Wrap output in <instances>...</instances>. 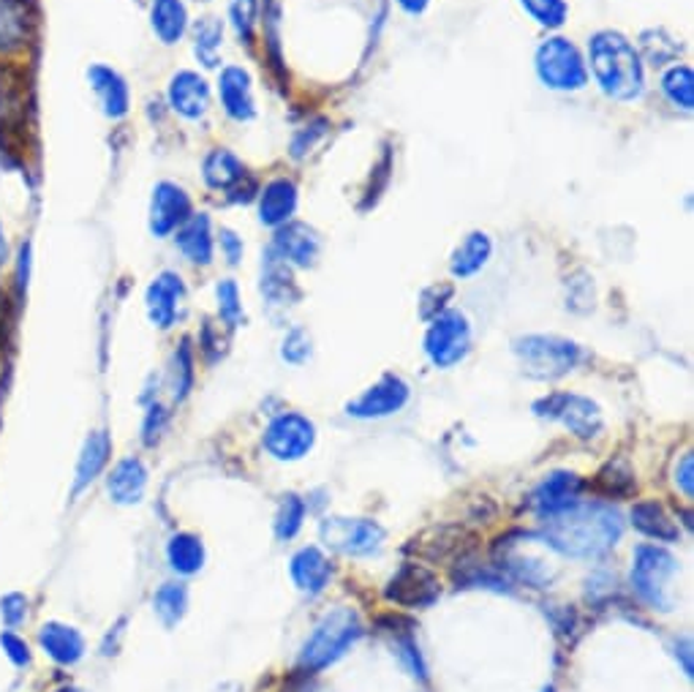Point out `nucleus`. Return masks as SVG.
I'll list each match as a JSON object with an SVG mask.
<instances>
[{"instance_id": "nucleus-53", "label": "nucleus", "mask_w": 694, "mask_h": 692, "mask_svg": "<svg viewBox=\"0 0 694 692\" xmlns=\"http://www.w3.org/2000/svg\"><path fill=\"white\" fill-rule=\"evenodd\" d=\"M58 692H82V690H77V688H60Z\"/></svg>"}, {"instance_id": "nucleus-4", "label": "nucleus", "mask_w": 694, "mask_h": 692, "mask_svg": "<svg viewBox=\"0 0 694 692\" xmlns=\"http://www.w3.org/2000/svg\"><path fill=\"white\" fill-rule=\"evenodd\" d=\"M534 69L542 86L555 93H577L589 86L583 52L577 50L575 41L564 36H551L536 47Z\"/></svg>"}, {"instance_id": "nucleus-27", "label": "nucleus", "mask_w": 694, "mask_h": 692, "mask_svg": "<svg viewBox=\"0 0 694 692\" xmlns=\"http://www.w3.org/2000/svg\"><path fill=\"white\" fill-rule=\"evenodd\" d=\"M107 491L114 504L142 502L144 491H148V467L139 459H123L107 478Z\"/></svg>"}, {"instance_id": "nucleus-34", "label": "nucleus", "mask_w": 694, "mask_h": 692, "mask_svg": "<svg viewBox=\"0 0 694 692\" xmlns=\"http://www.w3.org/2000/svg\"><path fill=\"white\" fill-rule=\"evenodd\" d=\"M191 41H194V56L204 69H215L221 63L223 44V22L219 17H199L191 28Z\"/></svg>"}, {"instance_id": "nucleus-11", "label": "nucleus", "mask_w": 694, "mask_h": 692, "mask_svg": "<svg viewBox=\"0 0 694 692\" xmlns=\"http://www.w3.org/2000/svg\"><path fill=\"white\" fill-rule=\"evenodd\" d=\"M324 543L346 556H368L384 543V529L368 519H328L319 526Z\"/></svg>"}, {"instance_id": "nucleus-19", "label": "nucleus", "mask_w": 694, "mask_h": 692, "mask_svg": "<svg viewBox=\"0 0 694 692\" xmlns=\"http://www.w3.org/2000/svg\"><path fill=\"white\" fill-rule=\"evenodd\" d=\"M88 82L93 88L95 99H99L101 112L112 120H123L131 110V90L123 74L110 69L104 63H93L88 69Z\"/></svg>"}, {"instance_id": "nucleus-1", "label": "nucleus", "mask_w": 694, "mask_h": 692, "mask_svg": "<svg viewBox=\"0 0 694 692\" xmlns=\"http://www.w3.org/2000/svg\"><path fill=\"white\" fill-rule=\"evenodd\" d=\"M624 534V521L613 508L600 502H575L542 519V538L564 556H600Z\"/></svg>"}, {"instance_id": "nucleus-33", "label": "nucleus", "mask_w": 694, "mask_h": 692, "mask_svg": "<svg viewBox=\"0 0 694 692\" xmlns=\"http://www.w3.org/2000/svg\"><path fill=\"white\" fill-rule=\"evenodd\" d=\"M591 489L605 499H630V497H635L637 480L630 463L618 459V461H607L605 467L596 472Z\"/></svg>"}, {"instance_id": "nucleus-48", "label": "nucleus", "mask_w": 694, "mask_h": 692, "mask_svg": "<svg viewBox=\"0 0 694 692\" xmlns=\"http://www.w3.org/2000/svg\"><path fill=\"white\" fill-rule=\"evenodd\" d=\"M328 134V120H316V123L305 126L303 131H298V137L292 140V156L294 159H303L308 150L313 148L322 137Z\"/></svg>"}, {"instance_id": "nucleus-45", "label": "nucleus", "mask_w": 694, "mask_h": 692, "mask_svg": "<svg viewBox=\"0 0 694 692\" xmlns=\"http://www.w3.org/2000/svg\"><path fill=\"white\" fill-rule=\"evenodd\" d=\"M0 616H3L6 630H17L28 619V598L20 592H9L0 600Z\"/></svg>"}, {"instance_id": "nucleus-8", "label": "nucleus", "mask_w": 694, "mask_h": 692, "mask_svg": "<svg viewBox=\"0 0 694 692\" xmlns=\"http://www.w3.org/2000/svg\"><path fill=\"white\" fill-rule=\"evenodd\" d=\"M534 412L540 418L547 420H559L570 429L575 437L581 439H591L602 431V412L600 407L594 404L591 399H583V395L575 393H553L545 395L542 401H536Z\"/></svg>"}, {"instance_id": "nucleus-15", "label": "nucleus", "mask_w": 694, "mask_h": 692, "mask_svg": "<svg viewBox=\"0 0 694 692\" xmlns=\"http://www.w3.org/2000/svg\"><path fill=\"white\" fill-rule=\"evenodd\" d=\"M185 298V284L180 273L174 270H164L150 281L148 292H144V309H148V319L159 330H169L178 322L180 303Z\"/></svg>"}, {"instance_id": "nucleus-9", "label": "nucleus", "mask_w": 694, "mask_h": 692, "mask_svg": "<svg viewBox=\"0 0 694 692\" xmlns=\"http://www.w3.org/2000/svg\"><path fill=\"white\" fill-rule=\"evenodd\" d=\"M313 442H316V429L298 412L278 414L264 429V448L278 461H300L311 453Z\"/></svg>"}, {"instance_id": "nucleus-2", "label": "nucleus", "mask_w": 694, "mask_h": 692, "mask_svg": "<svg viewBox=\"0 0 694 692\" xmlns=\"http://www.w3.org/2000/svg\"><path fill=\"white\" fill-rule=\"evenodd\" d=\"M596 86L607 99L637 101L645 90V69L637 47L621 30H596L589 39V63Z\"/></svg>"}, {"instance_id": "nucleus-17", "label": "nucleus", "mask_w": 694, "mask_h": 692, "mask_svg": "<svg viewBox=\"0 0 694 692\" xmlns=\"http://www.w3.org/2000/svg\"><path fill=\"white\" fill-rule=\"evenodd\" d=\"M219 101L229 118L238 123H251L257 118L253 80L243 66H223L219 74Z\"/></svg>"}, {"instance_id": "nucleus-43", "label": "nucleus", "mask_w": 694, "mask_h": 692, "mask_svg": "<svg viewBox=\"0 0 694 692\" xmlns=\"http://www.w3.org/2000/svg\"><path fill=\"white\" fill-rule=\"evenodd\" d=\"M215 298H219V317L229 328H238L243 322V303H240V289L232 279H223L215 287Z\"/></svg>"}, {"instance_id": "nucleus-40", "label": "nucleus", "mask_w": 694, "mask_h": 692, "mask_svg": "<svg viewBox=\"0 0 694 692\" xmlns=\"http://www.w3.org/2000/svg\"><path fill=\"white\" fill-rule=\"evenodd\" d=\"M191 388H194V352H191L189 341L178 347L172 360V395L174 401H185L189 399Z\"/></svg>"}, {"instance_id": "nucleus-21", "label": "nucleus", "mask_w": 694, "mask_h": 692, "mask_svg": "<svg viewBox=\"0 0 694 692\" xmlns=\"http://www.w3.org/2000/svg\"><path fill=\"white\" fill-rule=\"evenodd\" d=\"M298 185L289 178H275L259 191V221L270 230H278L286 221H292L294 210H298Z\"/></svg>"}, {"instance_id": "nucleus-24", "label": "nucleus", "mask_w": 694, "mask_h": 692, "mask_svg": "<svg viewBox=\"0 0 694 692\" xmlns=\"http://www.w3.org/2000/svg\"><path fill=\"white\" fill-rule=\"evenodd\" d=\"M581 491H583V480L577 478V474L555 472L540 485V489L534 491L531 504H534V510L540 513V519H545V515H553V513H559V510L575 504L577 497H581Z\"/></svg>"}, {"instance_id": "nucleus-18", "label": "nucleus", "mask_w": 694, "mask_h": 692, "mask_svg": "<svg viewBox=\"0 0 694 692\" xmlns=\"http://www.w3.org/2000/svg\"><path fill=\"white\" fill-rule=\"evenodd\" d=\"M36 30L33 0H0V56L26 50Z\"/></svg>"}, {"instance_id": "nucleus-6", "label": "nucleus", "mask_w": 694, "mask_h": 692, "mask_svg": "<svg viewBox=\"0 0 694 692\" xmlns=\"http://www.w3.org/2000/svg\"><path fill=\"white\" fill-rule=\"evenodd\" d=\"M472 349V324L466 314L455 309H444L442 314L431 319L425 333V354L436 369H452L466 360Z\"/></svg>"}, {"instance_id": "nucleus-35", "label": "nucleus", "mask_w": 694, "mask_h": 692, "mask_svg": "<svg viewBox=\"0 0 694 692\" xmlns=\"http://www.w3.org/2000/svg\"><path fill=\"white\" fill-rule=\"evenodd\" d=\"M167 559L169 568L180 575H194L202 570L204 564V545L197 534L180 532L172 534V540L167 543Z\"/></svg>"}, {"instance_id": "nucleus-55", "label": "nucleus", "mask_w": 694, "mask_h": 692, "mask_svg": "<svg viewBox=\"0 0 694 692\" xmlns=\"http://www.w3.org/2000/svg\"><path fill=\"white\" fill-rule=\"evenodd\" d=\"M547 692H553V690H547Z\"/></svg>"}, {"instance_id": "nucleus-14", "label": "nucleus", "mask_w": 694, "mask_h": 692, "mask_svg": "<svg viewBox=\"0 0 694 692\" xmlns=\"http://www.w3.org/2000/svg\"><path fill=\"white\" fill-rule=\"evenodd\" d=\"M167 101L174 116L183 120H202L210 110V86L199 71L180 69L167 86Z\"/></svg>"}, {"instance_id": "nucleus-5", "label": "nucleus", "mask_w": 694, "mask_h": 692, "mask_svg": "<svg viewBox=\"0 0 694 692\" xmlns=\"http://www.w3.org/2000/svg\"><path fill=\"white\" fill-rule=\"evenodd\" d=\"M360 635L362 624L358 613H354L352 608H335L333 613H328V616L319 622L313 635L308 638L303 654H300V668L308 673L322 671V668L335 663Z\"/></svg>"}, {"instance_id": "nucleus-13", "label": "nucleus", "mask_w": 694, "mask_h": 692, "mask_svg": "<svg viewBox=\"0 0 694 692\" xmlns=\"http://www.w3.org/2000/svg\"><path fill=\"white\" fill-rule=\"evenodd\" d=\"M409 395H412V388H409L401 377L384 374L376 384L362 390L358 399L349 401L346 414L360 420L390 418V414L401 412V409L409 404Z\"/></svg>"}, {"instance_id": "nucleus-28", "label": "nucleus", "mask_w": 694, "mask_h": 692, "mask_svg": "<svg viewBox=\"0 0 694 692\" xmlns=\"http://www.w3.org/2000/svg\"><path fill=\"white\" fill-rule=\"evenodd\" d=\"M493 254V240L487 232H469L461 243L455 245L450 257V270L455 279H472L485 268Z\"/></svg>"}, {"instance_id": "nucleus-16", "label": "nucleus", "mask_w": 694, "mask_h": 692, "mask_svg": "<svg viewBox=\"0 0 694 692\" xmlns=\"http://www.w3.org/2000/svg\"><path fill=\"white\" fill-rule=\"evenodd\" d=\"M270 249L292 268H313L322 251V240H319V232L303 221H286L275 230Z\"/></svg>"}, {"instance_id": "nucleus-7", "label": "nucleus", "mask_w": 694, "mask_h": 692, "mask_svg": "<svg viewBox=\"0 0 694 692\" xmlns=\"http://www.w3.org/2000/svg\"><path fill=\"white\" fill-rule=\"evenodd\" d=\"M678 573V562L673 553L660 549V545H640L635 551V564H632V583L635 592L648 605L670 611V581Z\"/></svg>"}, {"instance_id": "nucleus-41", "label": "nucleus", "mask_w": 694, "mask_h": 692, "mask_svg": "<svg viewBox=\"0 0 694 692\" xmlns=\"http://www.w3.org/2000/svg\"><path fill=\"white\" fill-rule=\"evenodd\" d=\"M259 20V0H229V22L240 44H253Z\"/></svg>"}, {"instance_id": "nucleus-31", "label": "nucleus", "mask_w": 694, "mask_h": 692, "mask_svg": "<svg viewBox=\"0 0 694 692\" xmlns=\"http://www.w3.org/2000/svg\"><path fill=\"white\" fill-rule=\"evenodd\" d=\"M333 575V564L319 549H303L294 553L292 559V578L300 586V592L305 594H319L324 592V586L330 583Z\"/></svg>"}, {"instance_id": "nucleus-50", "label": "nucleus", "mask_w": 694, "mask_h": 692, "mask_svg": "<svg viewBox=\"0 0 694 692\" xmlns=\"http://www.w3.org/2000/svg\"><path fill=\"white\" fill-rule=\"evenodd\" d=\"M692 467H694L692 453H686L684 459H681L678 467H675V485H678L681 493H684L686 499H692V497H694V474H692Z\"/></svg>"}, {"instance_id": "nucleus-54", "label": "nucleus", "mask_w": 694, "mask_h": 692, "mask_svg": "<svg viewBox=\"0 0 694 692\" xmlns=\"http://www.w3.org/2000/svg\"><path fill=\"white\" fill-rule=\"evenodd\" d=\"M199 3H208V0H199Z\"/></svg>"}, {"instance_id": "nucleus-30", "label": "nucleus", "mask_w": 694, "mask_h": 692, "mask_svg": "<svg viewBox=\"0 0 694 692\" xmlns=\"http://www.w3.org/2000/svg\"><path fill=\"white\" fill-rule=\"evenodd\" d=\"M150 26L161 44L172 47L189 33V9L183 0H153L150 3Z\"/></svg>"}, {"instance_id": "nucleus-29", "label": "nucleus", "mask_w": 694, "mask_h": 692, "mask_svg": "<svg viewBox=\"0 0 694 692\" xmlns=\"http://www.w3.org/2000/svg\"><path fill=\"white\" fill-rule=\"evenodd\" d=\"M204 185L213 191H232L234 185L243 183L245 164L229 148H213L202 161Z\"/></svg>"}, {"instance_id": "nucleus-49", "label": "nucleus", "mask_w": 694, "mask_h": 692, "mask_svg": "<svg viewBox=\"0 0 694 692\" xmlns=\"http://www.w3.org/2000/svg\"><path fill=\"white\" fill-rule=\"evenodd\" d=\"M219 245H221V254L227 257L229 264H240V260H243V238H240L238 232L229 230V227H221L219 230Z\"/></svg>"}, {"instance_id": "nucleus-12", "label": "nucleus", "mask_w": 694, "mask_h": 692, "mask_svg": "<svg viewBox=\"0 0 694 692\" xmlns=\"http://www.w3.org/2000/svg\"><path fill=\"white\" fill-rule=\"evenodd\" d=\"M442 594L439 578L425 568V564L406 562L384 586V598L401 608H428Z\"/></svg>"}, {"instance_id": "nucleus-47", "label": "nucleus", "mask_w": 694, "mask_h": 692, "mask_svg": "<svg viewBox=\"0 0 694 692\" xmlns=\"http://www.w3.org/2000/svg\"><path fill=\"white\" fill-rule=\"evenodd\" d=\"M0 649H3L6 658L11 660L14 668L30 665V646L26 643V638L11 633V630H3V633H0Z\"/></svg>"}, {"instance_id": "nucleus-51", "label": "nucleus", "mask_w": 694, "mask_h": 692, "mask_svg": "<svg viewBox=\"0 0 694 692\" xmlns=\"http://www.w3.org/2000/svg\"><path fill=\"white\" fill-rule=\"evenodd\" d=\"M398 6H401L409 17H422L428 11V6H431V0H398Z\"/></svg>"}, {"instance_id": "nucleus-3", "label": "nucleus", "mask_w": 694, "mask_h": 692, "mask_svg": "<svg viewBox=\"0 0 694 692\" xmlns=\"http://www.w3.org/2000/svg\"><path fill=\"white\" fill-rule=\"evenodd\" d=\"M512 352L521 360L523 374L540 382L566 377L583 360V349L561 335H526L512 344Z\"/></svg>"}, {"instance_id": "nucleus-20", "label": "nucleus", "mask_w": 694, "mask_h": 692, "mask_svg": "<svg viewBox=\"0 0 694 692\" xmlns=\"http://www.w3.org/2000/svg\"><path fill=\"white\" fill-rule=\"evenodd\" d=\"M259 289H262L264 300L270 305H283V309L303 298L298 281H294L292 264L283 262L273 249L262 254V281H259Z\"/></svg>"}, {"instance_id": "nucleus-26", "label": "nucleus", "mask_w": 694, "mask_h": 692, "mask_svg": "<svg viewBox=\"0 0 694 692\" xmlns=\"http://www.w3.org/2000/svg\"><path fill=\"white\" fill-rule=\"evenodd\" d=\"M469 538H472V534L463 532L461 526L431 529V532H425L422 538H414L409 551H414L420 559H428V562H450V559L461 556L463 549L469 545L463 543V540Z\"/></svg>"}, {"instance_id": "nucleus-37", "label": "nucleus", "mask_w": 694, "mask_h": 692, "mask_svg": "<svg viewBox=\"0 0 694 692\" xmlns=\"http://www.w3.org/2000/svg\"><path fill=\"white\" fill-rule=\"evenodd\" d=\"M662 93L673 107L678 110L692 112L694 107V74H692V66L686 63H675L670 66L662 77Z\"/></svg>"}, {"instance_id": "nucleus-23", "label": "nucleus", "mask_w": 694, "mask_h": 692, "mask_svg": "<svg viewBox=\"0 0 694 692\" xmlns=\"http://www.w3.org/2000/svg\"><path fill=\"white\" fill-rule=\"evenodd\" d=\"M39 646L52 663L71 668L84 658V638L80 630L63 622H47L39 630Z\"/></svg>"}, {"instance_id": "nucleus-46", "label": "nucleus", "mask_w": 694, "mask_h": 692, "mask_svg": "<svg viewBox=\"0 0 694 692\" xmlns=\"http://www.w3.org/2000/svg\"><path fill=\"white\" fill-rule=\"evenodd\" d=\"M167 423H169V412L161 404H150L148 407V414H144V425H142V442L148 444V448H155L161 439V433L167 431Z\"/></svg>"}, {"instance_id": "nucleus-32", "label": "nucleus", "mask_w": 694, "mask_h": 692, "mask_svg": "<svg viewBox=\"0 0 694 692\" xmlns=\"http://www.w3.org/2000/svg\"><path fill=\"white\" fill-rule=\"evenodd\" d=\"M632 523H635L637 532H643L651 540H660V543H675L681 538V529L654 499H643L632 508Z\"/></svg>"}, {"instance_id": "nucleus-22", "label": "nucleus", "mask_w": 694, "mask_h": 692, "mask_svg": "<svg viewBox=\"0 0 694 692\" xmlns=\"http://www.w3.org/2000/svg\"><path fill=\"white\" fill-rule=\"evenodd\" d=\"M174 245L191 264H210L215 257L213 221L208 213H191V219L174 232Z\"/></svg>"}, {"instance_id": "nucleus-38", "label": "nucleus", "mask_w": 694, "mask_h": 692, "mask_svg": "<svg viewBox=\"0 0 694 692\" xmlns=\"http://www.w3.org/2000/svg\"><path fill=\"white\" fill-rule=\"evenodd\" d=\"M153 605L155 613L161 616V622H164L167 628H174V624L185 616V611H189V589H185L183 583H164V586L155 592Z\"/></svg>"}, {"instance_id": "nucleus-25", "label": "nucleus", "mask_w": 694, "mask_h": 692, "mask_svg": "<svg viewBox=\"0 0 694 692\" xmlns=\"http://www.w3.org/2000/svg\"><path fill=\"white\" fill-rule=\"evenodd\" d=\"M112 455V439L107 431H93L82 444L80 461H77V474L74 485H71V497H80V493L99 478L107 469Z\"/></svg>"}, {"instance_id": "nucleus-42", "label": "nucleus", "mask_w": 694, "mask_h": 692, "mask_svg": "<svg viewBox=\"0 0 694 692\" xmlns=\"http://www.w3.org/2000/svg\"><path fill=\"white\" fill-rule=\"evenodd\" d=\"M303 519H305V502H303V499L294 497V493L283 497L281 510H278V515H275V534H278V540H292L294 534L300 532V526H303Z\"/></svg>"}, {"instance_id": "nucleus-10", "label": "nucleus", "mask_w": 694, "mask_h": 692, "mask_svg": "<svg viewBox=\"0 0 694 692\" xmlns=\"http://www.w3.org/2000/svg\"><path fill=\"white\" fill-rule=\"evenodd\" d=\"M191 213H194V202L183 185L172 180H161L153 185L148 210V227L153 238H172L191 219Z\"/></svg>"}, {"instance_id": "nucleus-39", "label": "nucleus", "mask_w": 694, "mask_h": 692, "mask_svg": "<svg viewBox=\"0 0 694 692\" xmlns=\"http://www.w3.org/2000/svg\"><path fill=\"white\" fill-rule=\"evenodd\" d=\"M521 9L531 20L545 30H559L570 20V3L566 0H517Z\"/></svg>"}, {"instance_id": "nucleus-52", "label": "nucleus", "mask_w": 694, "mask_h": 692, "mask_svg": "<svg viewBox=\"0 0 694 692\" xmlns=\"http://www.w3.org/2000/svg\"><path fill=\"white\" fill-rule=\"evenodd\" d=\"M9 262V245H6V238H3V227H0V268Z\"/></svg>"}, {"instance_id": "nucleus-36", "label": "nucleus", "mask_w": 694, "mask_h": 692, "mask_svg": "<svg viewBox=\"0 0 694 692\" xmlns=\"http://www.w3.org/2000/svg\"><path fill=\"white\" fill-rule=\"evenodd\" d=\"M640 58L648 60L651 66H667L681 56V44L675 36H670L665 28H648L640 33Z\"/></svg>"}, {"instance_id": "nucleus-44", "label": "nucleus", "mask_w": 694, "mask_h": 692, "mask_svg": "<svg viewBox=\"0 0 694 692\" xmlns=\"http://www.w3.org/2000/svg\"><path fill=\"white\" fill-rule=\"evenodd\" d=\"M281 358L292 365H303L305 360L311 358V335H308L303 328L289 330L281 347Z\"/></svg>"}]
</instances>
